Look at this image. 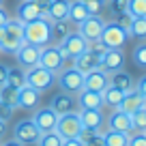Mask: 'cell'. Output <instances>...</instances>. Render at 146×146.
Wrapping results in <instances>:
<instances>
[{
	"instance_id": "obj_7",
	"label": "cell",
	"mask_w": 146,
	"mask_h": 146,
	"mask_svg": "<svg viewBox=\"0 0 146 146\" xmlns=\"http://www.w3.org/2000/svg\"><path fill=\"white\" fill-rule=\"evenodd\" d=\"M129 39H131L129 32L123 30L116 22H105L103 30H101V41L105 47H125Z\"/></svg>"
},
{
	"instance_id": "obj_42",
	"label": "cell",
	"mask_w": 146,
	"mask_h": 146,
	"mask_svg": "<svg viewBox=\"0 0 146 146\" xmlns=\"http://www.w3.org/2000/svg\"><path fill=\"white\" fill-rule=\"evenodd\" d=\"M36 7H39V11H41V15L45 17L47 15V9H50V5H52V0H32Z\"/></svg>"
},
{
	"instance_id": "obj_27",
	"label": "cell",
	"mask_w": 146,
	"mask_h": 146,
	"mask_svg": "<svg viewBox=\"0 0 146 146\" xmlns=\"http://www.w3.org/2000/svg\"><path fill=\"white\" fill-rule=\"evenodd\" d=\"M103 144L105 146H127L129 144V133H123V131H103Z\"/></svg>"
},
{
	"instance_id": "obj_14",
	"label": "cell",
	"mask_w": 146,
	"mask_h": 146,
	"mask_svg": "<svg viewBox=\"0 0 146 146\" xmlns=\"http://www.w3.org/2000/svg\"><path fill=\"white\" fill-rule=\"evenodd\" d=\"M110 86V73L103 69H95L90 73H84V88L82 90H92V92H103Z\"/></svg>"
},
{
	"instance_id": "obj_18",
	"label": "cell",
	"mask_w": 146,
	"mask_h": 146,
	"mask_svg": "<svg viewBox=\"0 0 146 146\" xmlns=\"http://www.w3.org/2000/svg\"><path fill=\"white\" fill-rule=\"evenodd\" d=\"M41 103V92L36 88L24 84L22 88H17V108H24V110H36Z\"/></svg>"
},
{
	"instance_id": "obj_47",
	"label": "cell",
	"mask_w": 146,
	"mask_h": 146,
	"mask_svg": "<svg viewBox=\"0 0 146 146\" xmlns=\"http://www.w3.org/2000/svg\"><path fill=\"white\" fill-rule=\"evenodd\" d=\"M2 146H24V144H22V142H17V140H15V137H13V140L5 142V144H2Z\"/></svg>"
},
{
	"instance_id": "obj_39",
	"label": "cell",
	"mask_w": 146,
	"mask_h": 146,
	"mask_svg": "<svg viewBox=\"0 0 146 146\" xmlns=\"http://www.w3.org/2000/svg\"><path fill=\"white\" fill-rule=\"evenodd\" d=\"M108 5H110V11H112L114 15L127 11V0H108Z\"/></svg>"
},
{
	"instance_id": "obj_6",
	"label": "cell",
	"mask_w": 146,
	"mask_h": 146,
	"mask_svg": "<svg viewBox=\"0 0 146 146\" xmlns=\"http://www.w3.org/2000/svg\"><path fill=\"white\" fill-rule=\"evenodd\" d=\"M58 50L62 52L64 58L73 60V58H78L82 52H86V50H88V41L84 39L82 35H80L78 30H73L71 35H67L62 41L58 43Z\"/></svg>"
},
{
	"instance_id": "obj_26",
	"label": "cell",
	"mask_w": 146,
	"mask_h": 146,
	"mask_svg": "<svg viewBox=\"0 0 146 146\" xmlns=\"http://www.w3.org/2000/svg\"><path fill=\"white\" fill-rule=\"evenodd\" d=\"M101 97H103V105H108V108L116 110V108L120 105V101H123L125 92H123V90H118V88H114L112 84H110V86L105 88L103 92H101Z\"/></svg>"
},
{
	"instance_id": "obj_1",
	"label": "cell",
	"mask_w": 146,
	"mask_h": 146,
	"mask_svg": "<svg viewBox=\"0 0 146 146\" xmlns=\"http://www.w3.org/2000/svg\"><path fill=\"white\" fill-rule=\"evenodd\" d=\"M24 43L43 47L52 43V22L47 17H39L30 24H24Z\"/></svg>"
},
{
	"instance_id": "obj_43",
	"label": "cell",
	"mask_w": 146,
	"mask_h": 146,
	"mask_svg": "<svg viewBox=\"0 0 146 146\" xmlns=\"http://www.w3.org/2000/svg\"><path fill=\"white\" fill-rule=\"evenodd\" d=\"M135 88H137V92H140L142 97H146V75H142V78L135 82Z\"/></svg>"
},
{
	"instance_id": "obj_9",
	"label": "cell",
	"mask_w": 146,
	"mask_h": 146,
	"mask_svg": "<svg viewBox=\"0 0 146 146\" xmlns=\"http://www.w3.org/2000/svg\"><path fill=\"white\" fill-rule=\"evenodd\" d=\"M64 56L62 52L58 50V45H43L41 47V56H39V64L45 69H50V71L58 73L64 69Z\"/></svg>"
},
{
	"instance_id": "obj_29",
	"label": "cell",
	"mask_w": 146,
	"mask_h": 146,
	"mask_svg": "<svg viewBox=\"0 0 146 146\" xmlns=\"http://www.w3.org/2000/svg\"><path fill=\"white\" fill-rule=\"evenodd\" d=\"M0 101L7 105H11V108H17V88L11 86V84H2L0 86Z\"/></svg>"
},
{
	"instance_id": "obj_4",
	"label": "cell",
	"mask_w": 146,
	"mask_h": 146,
	"mask_svg": "<svg viewBox=\"0 0 146 146\" xmlns=\"http://www.w3.org/2000/svg\"><path fill=\"white\" fill-rule=\"evenodd\" d=\"M56 84L60 86V90L78 95L84 88V73H80L75 67H64L62 71H58V75H56Z\"/></svg>"
},
{
	"instance_id": "obj_33",
	"label": "cell",
	"mask_w": 146,
	"mask_h": 146,
	"mask_svg": "<svg viewBox=\"0 0 146 146\" xmlns=\"http://www.w3.org/2000/svg\"><path fill=\"white\" fill-rule=\"evenodd\" d=\"M36 146H62V137L58 135L56 131H47V133H41Z\"/></svg>"
},
{
	"instance_id": "obj_17",
	"label": "cell",
	"mask_w": 146,
	"mask_h": 146,
	"mask_svg": "<svg viewBox=\"0 0 146 146\" xmlns=\"http://www.w3.org/2000/svg\"><path fill=\"white\" fill-rule=\"evenodd\" d=\"M73 67L78 69L80 73H90V71H95V69H101V54H97V52H92L90 47H88L78 58H73Z\"/></svg>"
},
{
	"instance_id": "obj_23",
	"label": "cell",
	"mask_w": 146,
	"mask_h": 146,
	"mask_svg": "<svg viewBox=\"0 0 146 146\" xmlns=\"http://www.w3.org/2000/svg\"><path fill=\"white\" fill-rule=\"evenodd\" d=\"M110 84H112L114 88H118V90H123V92H129L131 88H135V82H133V78L129 75L127 71H125V69L110 73Z\"/></svg>"
},
{
	"instance_id": "obj_15",
	"label": "cell",
	"mask_w": 146,
	"mask_h": 146,
	"mask_svg": "<svg viewBox=\"0 0 146 146\" xmlns=\"http://www.w3.org/2000/svg\"><path fill=\"white\" fill-rule=\"evenodd\" d=\"M39 56H41V47L30 45V43H24L17 52H15V58H17V64L22 69H32L39 64Z\"/></svg>"
},
{
	"instance_id": "obj_10",
	"label": "cell",
	"mask_w": 146,
	"mask_h": 146,
	"mask_svg": "<svg viewBox=\"0 0 146 146\" xmlns=\"http://www.w3.org/2000/svg\"><path fill=\"white\" fill-rule=\"evenodd\" d=\"M103 26H105V22H103L101 15H88V17L78 26V32L86 39L88 43H92V41H97V39H101Z\"/></svg>"
},
{
	"instance_id": "obj_25",
	"label": "cell",
	"mask_w": 146,
	"mask_h": 146,
	"mask_svg": "<svg viewBox=\"0 0 146 146\" xmlns=\"http://www.w3.org/2000/svg\"><path fill=\"white\" fill-rule=\"evenodd\" d=\"M88 15H90V13L86 11V7H84L82 0H71V2H69V15H67V19L73 24V26H80Z\"/></svg>"
},
{
	"instance_id": "obj_24",
	"label": "cell",
	"mask_w": 146,
	"mask_h": 146,
	"mask_svg": "<svg viewBox=\"0 0 146 146\" xmlns=\"http://www.w3.org/2000/svg\"><path fill=\"white\" fill-rule=\"evenodd\" d=\"M69 2H71V0H52V5H50V9H47L45 17L50 19V22L67 19V15H69Z\"/></svg>"
},
{
	"instance_id": "obj_45",
	"label": "cell",
	"mask_w": 146,
	"mask_h": 146,
	"mask_svg": "<svg viewBox=\"0 0 146 146\" xmlns=\"http://www.w3.org/2000/svg\"><path fill=\"white\" fill-rule=\"evenodd\" d=\"M62 146H84L80 137H71V140H62Z\"/></svg>"
},
{
	"instance_id": "obj_34",
	"label": "cell",
	"mask_w": 146,
	"mask_h": 146,
	"mask_svg": "<svg viewBox=\"0 0 146 146\" xmlns=\"http://www.w3.org/2000/svg\"><path fill=\"white\" fill-rule=\"evenodd\" d=\"M131 127L133 131H146V110L140 108L137 112L131 114Z\"/></svg>"
},
{
	"instance_id": "obj_21",
	"label": "cell",
	"mask_w": 146,
	"mask_h": 146,
	"mask_svg": "<svg viewBox=\"0 0 146 146\" xmlns=\"http://www.w3.org/2000/svg\"><path fill=\"white\" fill-rule=\"evenodd\" d=\"M142 101H144V97L137 92V88H131L129 92H125L123 101H120V105L116 110H120L125 114H133V112H137L142 108Z\"/></svg>"
},
{
	"instance_id": "obj_22",
	"label": "cell",
	"mask_w": 146,
	"mask_h": 146,
	"mask_svg": "<svg viewBox=\"0 0 146 146\" xmlns=\"http://www.w3.org/2000/svg\"><path fill=\"white\" fill-rule=\"evenodd\" d=\"M78 105H80V110H101L103 108V97H101V92L80 90L78 92Z\"/></svg>"
},
{
	"instance_id": "obj_49",
	"label": "cell",
	"mask_w": 146,
	"mask_h": 146,
	"mask_svg": "<svg viewBox=\"0 0 146 146\" xmlns=\"http://www.w3.org/2000/svg\"><path fill=\"white\" fill-rule=\"evenodd\" d=\"M2 36H5V28H0V41H2Z\"/></svg>"
},
{
	"instance_id": "obj_8",
	"label": "cell",
	"mask_w": 146,
	"mask_h": 146,
	"mask_svg": "<svg viewBox=\"0 0 146 146\" xmlns=\"http://www.w3.org/2000/svg\"><path fill=\"white\" fill-rule=\"evenodd\" d=\"M13 137L17 142H22L24 146H28V144H36V142H39L41 131H39V127L35 125V120H32V118H24V120H19V123L15 125Z\"/></svg>"
},
{
	"instance_id": "obj_19",
	"label": "cell",
	"mask_w": 146,
	"mask_h": 146,
	"mask_svg": "<svg viewBox=\"0 0 146 146\" xmlns=\"http://www.w3.org/2000/svg\"><path fill=\"white\" fill-rule=\"evenodd\" d=\"M108 123V129L112 131H123V133H131L133 127H131V114H125L120 110H112V114L105 118Z\"/></svg>"
},
{
	"instance_id": "obj_16",
	"label": "cell",
	"mask_w": 146,
	"mask_h": 146,
	"mask_svg": "<svg viewBox=\"0 0 146 146\" xmlns=\"http://www.w3.org/2000/svg\"><path fill=\"white\" fill-rule=\"evenodd\" d=\"M80 123L84 131H101L105 123V116L101 110H78Z\"/></svg>"
},
{
	"instance_id": "obj_46",
	"label": "cell",
	"mask_w": 146,
	"mask_h": 146,
	"mask_svg": "<svg viewBox=\"0 0 146 146\" xmlns=\"http://www.w3.org/2000/svg\"><path fill=\"white\" fill-rule=\"evenodd\" d=\"M7 19H9V13H7V11L2 9V5H0V28L7 24Z\"/></svg>"
},
{
	"instance_id": "obj_48",
	"label": "cell",
	"mask_w": 146,
	"mask_h": 146,
	"mask_svg": "<svg viewBox=\"0 0 146 146\" xmlns=\"http://www.w3.org/2000/svg\"><path fill=\"white\" fill-rule=\"evenodd\" d=\"M7 133V120H0V137Z\"/></svg>"
},
{
	"instance_id": "obj_36",
	"label": "cell",
	"mask_w": 146,
	"mask_h": 146,
	"mask_svg": "<svg viewBox=\"0 0 146 146\" xmlns=\"http://www.w3.org/2000/svg\"><path fill=\"white\" fill-rule=\"evenodd\" d=\"M133 64L140 69H146V43H140L133 50Z\"/></svg>"
},
{
	"instance_id": "obj_12",
	"label": "cell",
	"mask_w": 146,
	"mask_h": 146,
	"mask_svg": "<svg viewBox=\"0 0 146 146\" xmlns=\"http://www.w3.org/2000/svg\"><path fill=\"white\" fill-rule=\"evenodd\" d=\"M123 67H125V50L123 47H108L101 54V69L105 73L120 71Z\"/></svg>"
},
{
	"instance_id": "obj_40",
	"label": "cell",
	"mask_w": 146,
	"mask_h": 146,
	"mask_svg": "<svg viewBox=\"0 0 146 146\" xmlns=\"http://www.w3.org/2000/svg\"><path fill=\"white\" fill-rule=\"evenodd\" d=\"M84 2V7H86V11L90 15H99V11H101V7H103V2L101 0H82Z\"/></svg>"
},
{
	"instance_id": "obj_35",
	"label": "cell",
	"mask_w": 146,
	"mask_h": 146,
	"mask_svg": "<svg viewBox=\"0 0 146 146\" xmlns=\"http://www.w3.org/2000/svg\"><path fill=\"white\" fill-rule=\"evenodd\" d=\"M127 11L133 17H144L146 15V0H127Z\"/></svg>"
},
{
	"instance_id": "obj_28",
	"label": "cell",
	"mask_w": 146,
	"mask_h": 146,
	"mask_svg": "<svg viewBox=\"0 0 146 146\" xmlns=\"http://www.w3.org/2000/svg\"><path fill=\"white\" fill-rule=\"evenodd\" d=\"M73 32V24L69 19H60V22H52V39H58L62 41L67 35Z\"/></svg>"
},
{
	"instance_id": "obj_30",
	"label": "cell",
	"mask_w": 146,
	"mask_h": 146,
	"mask_svg": "<svg viewBox=\"0 0 146 146\" xmlns=\"http://www.w3.org/2000/svg\"><path fill=\"white\" fill-rule=\"evenodd\" d=\"M7 84H11V86H15V88H22L24 84H26V69H22V67L9 69V73H7Z\"/></svg>"
},
{
	"instance_id": "obj_13",
	"label": "cell",
	"mask_w": 146,
	"mask_h": 146,
	"mask_svg": "<svg viewBox=\"0 0 146 146\" xmlns=\"http://www.w3.org/2000/svg\"><path fill=\"white\" fill-rule=\"evenodd\" d=\"M32 120H35V125L39 127V131H41V133H47V131H54V129H56L58 114H56L50 105H45V108H36Z\"/></svg>"
},
{
	"instance_id": "obj_20",
	"label": "cell",
	"mask_w": 146,
	"mask_h": 146,
	"mask_svg": "<svg viewBox=\"0 0 146 146\" xmlns=\"http://www.w3.org/2000/svg\"><path fill=\"white\" fill-rule=\"evenodd\" d=\"M15 17H17L22 24H30V22H35V19L43 17V15H41L39 7H36L32 0H22L19 7H17V15H15Z\"/></svg>"
},
{
	"instance_id": "obj_32",
	"label": "cell",
	"mask_w": 146,
	"mask_h": 146,
	"mask_svg": "<svg viewBox=\"0 0 146 146\" xmlns=\"http://www.w3.org/2000/svg\"><path fill=\"white\" fill-rule=\"evenodd\" d=\"M84 146H105L103 144V131H82L80 135Z\"/></svg>"
},
{
	"instance_id": "obj_31",
	"label": "cell",
	"mask_w": 146,
	"mask_h": 146,
	"mask_svg": "<svg viewBox=\"0 0 146 146\" xmlns=\"http://www.w3.org/2000/svg\"><path fill=\"white\" fill-rule=\"evenodd\" d=\"M129 36L140 39V41L146 39V15H144V17H133L131 28H129Z\"/></svg>"
},
{
	"instance_id": "obj_11",
	"label": "cell",
	"mask_w": 146,
	"mask_h": 146,
	"mask_svg": "<svg viewBox=\"0 0 146 146\" xmlns=\"http://www.w3.org/2000/svg\"><path fill=\"white\" fill-rule=\"evenodd\" d=\"M50 108L54 110L58 116L71 114V112H78V110H80V105H78V95H71V92L60 90L58 95H54V99H52Z\"/></svg>"
},
{
	"instance_id": "obj_2",
	"label": "cell",
	"mask_w": 146,
	"mask_h": 146,
	"mask_svg": "<svg viewBox=\"0 0 146 146\" xmlns=\"http://www.w3.org/2000/svg\"><path fill=\"white\" fill-rule=\"evenodd\" d=\"M2 28H5V36H2V41H0V52L15 54V52L24 45V24L19 22L17 17L15 19L9 17Z\"/></svg>"
},
{
	"instance_id": "obj_37",
	"label": "cell",
	"mask_w": 146,
	"mask_h": 146,
	"mask_svg": "<svg viewBox=\"0 0 146 146\" xmlns=\"http://www.w3.org/2000/svg\"><path fill=\"white\" fill-rule=\"evenodd\" d=\"M114 22L118 24L123 30H127L129 32V28H131V22H133V15L129 13V11H125V13H118V15H114Z\"/></svg>"
},
{
	"instance_id": "obj_51",
	"label": "cell",
	"mask_w": 146,
	"mask_h": 146,
	"mask_svg": "<svg viewBox=\"0 0 146 146\" xmlns=\"http://www.w3.org/2000/svg\"><path fill=\"white\" fill-rule=\"evenodd\" d=\"M0 5H2V0H0Z\"/></svg>"
},
{
	"instance_id": "obj_3",
	"label": "cell",
	"mask_w": 146,
	"mask_h": 146,
	"mask_svg": "<svg viewBox=\"0 0 146 146\" xmlns=\"http://www.w3.org/2000/svg\"><path fill=\"white\" fill-rule=\"evenodd\" d=\"M26 84L36 88L39 92H45L56 84V73L45 69V67H41V64H36V67L26 71Z\"/></svg>"
},
{
	"instance_id": "obj_50",
	"label": "cell",
	"mask_w": 146,
	"mask_h": 146,
	"mask_svg": "<svg viewBox=\"0 0 146 146\" xmlns=\"http://www.w3.org/2000/svg\"><path fill=\"white\" fill-rule=\"evenodd\" d=\"M101 2H103V5H105V2H108V0H101Z\"/></svg>"
},
{
	"instance_id": "obj_44",
	"label": "cell",
	"mask_w": 146,
	"mask_h": 146,
	"mask_svg": "<svg viewBox=\"0 0 146 146\" xmlns=\"http://www.w3.org/2000/svg\"><path fill=\"white\" fill-rule=\"evenodd\" d=\"M7 73H9V67H7V64H0V86L7 84Z\"/></svg>"
},
{
	"instance_id": "obj_5",
	"label": "cell",
	"mask_w": 146,
	"mask_h": 146,
	"mask_svg": "<svg viewBox=\"0 0 146 146\" xmlns=\"http://www.w3.org/2000/svg\"><path fill=\"white\" fill-rule=\"evenodd\" d=\"M56 133H58L62 140H71V137H80L82 135V123H80L78 112H71V114H62L58 116V123H56Z\"/></svg>"
},
{
	"instance_id": "obj_41",
	"label": "cell",
	"mask_w": 146,
	"mask_h": 146,
	"mask_svg": "<svg viewBox=\"0 0 146 146\" xmlns=\"http://www.w3.org/2000/svg\"><path fill=\"white\" fill-rule=\"evenodd\" d=\"M11 114H13V108L0 101V120H9V118H11Z\"/></svg>"
},
{
	"instance_id": "obj_38",
	"label": "cell",
	"mask_w": 146,
	"mask_h": 146,
	"mask_svg": "<svg viewBox=\"0 0 146 146\" xmlns=\"http://www.w3.org/2000/svg\"><path fill=\"white\" fill-rule=\"evenodd\" d=\"M127 146H146V131H131Z\"/></svg>"
}]
</instances>
